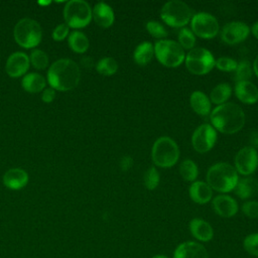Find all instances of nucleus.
<instances>
[{"mask_svg": "<svg viewBox=\"0 0 258 258\" xmlns=\"http://www.w3.org/2000/svg\"><path fill=\"white\" fill-rule=\"evenodd\" d=\"M28 182L27 172L19 167L8 169L3 175V183L10 189H20Z\"/></svg>", "mask_w": 258, "mask_h": 258, "instance_id": "obj_21", "label": "nucleus"}, {"mask_svg": "<svg viewBox=\"0 0 258 258\" xmlns=\"http://www.w3.org/2000/svg\"><path fill=\"white\" fill-rule=\"evenodd\" d=\"M196 35L194 32L190 30V28L187 27H182L178 31L177 34V42L183 49H192L196 45Z\"/></svg>", "mask_w": 258, "mask_h": 258, "instance_id": "obj_30", "label": "nucleus"}, {"mask_svg": "<svg viewBox=\"0 0 258 258\" xmlns=\"http://www.w3.org/2000/svg\"><path fill=\"white\" fill-rule=\"evenodd\" d=\"M13 36L21 47L33 48L41 41L42 29L37 21L31 18H22L15 24Z\"/></svg>", "mask_w": 258, "mask_h": 258, "instance_id": "obj_6", "label": "nucleus"}, {"mask_svg": "<svg viewBox=\"0 0 258 258\" xmlns=\"http://www.w3.org/2000/svg\"><path fill=\"white\" fill-rule=\"evenodd\" d=\"M250 143L252 147H256L258 146V132H253L250 136Z\"/></svg>", "mask_w": 258, "mask_h": 258, "instance_id": "obj_41", "label": "nucleus"}, {"mask_svg": "<svg viewBox=\"0 0 258 258\" xmlns=\"http://www.w3.org/2000/svg\"><path fill=\"white\" fill-rule=\"evenodd\" d=\"M234 167L242 175H250L258 167V152L252 146L241 148L235 155Z\"/></svg>", "mask_w": 258, "mask_h": 258, "instance_id": "obj_12", "label": "nucleus"}, {"mask_svg": "<svg viewBox=\"0 0 258 258\" xmlns=\"http://www.w3.org/2000/svg\"><path fill=\"white\" fill-rule=\"evenodd\" d=\"M212 208L222 218H232L239 210L237 201L229 195L221 194L212 199Z\"/></svg>", "mask_w": 258, "mask_h": 258, "instance_id": "obj_15", "label": "nucleus"}, {"mask_svg": "<svg viewBox=\"0 0 258 258\" xmlns=\"http://www.w3.org/2000/svg\"><path fill=\"white\" fill-rule=\"evenodd\" d=\"M63 18L69 27H86L92 20V8L85 0H70L64 5Z\"/></svg>", "mask_w": 258, "mask_h": 258, "instance_id": "obj_8", "label": "nucleus"}, {"mask_svg": "<svg viewBox=\"0 0 258 258\" xmlns=\"http://www.w3.org/2000/svg\"><path fill=\"white\" fill-rule=\"evenodd\" d=\"M96 70L100 75L113 76L118 71V62L111 56H105L98 60L96 63Z\"/></svg>", "mask_w": 258, "mask_h": 258, "instance_id": "obj_29", "label": "nucleus"}, {"mask_svg": "<svg viewBox=\"0 0 258 258\" xmlns=\"http://www.w3.org/2000/svg\"><path fill=\"white\" fill-rule=\"evenodd\" d=\"M29 61L32 64V67L36 70H44L48 66V56L47 54L38 48H35L31 51L29 55Z\"/></svg>", "mask_w": 258, "mask_h": 258, "instance_id": "obj_32", "label": "nucleus"}, {"mask_svg": "<svg viewBox=\"0 0 258 258\" xmlns=\"http://www.w3.org/2000/svg\"><path fill=\"white\" fill-rule=\"evenodd\" d=\"M250 32L258 39V21H256L255 23H253L252 27L250 28Z\"/></svg>", "mask_w": 258, "mask_h": 258, "instance_id": "obj_42", "label": "nucleus"}, {"mask_svg": "<svg viewBox=\"0 0 258 258\" xmlns=\"http://www.w3.org/2000/svg\"><path fill=\"white\" fill-rule=\"evenodd\" d=\"M173 258H209L208 251L204 245L196 241H185L176 246Z\"/></svg>", "mask_w": 258, "mask_h": 258, "instance_id": "obj_16", "label": "nucleus"}, {"mask_svg": "<svg viewBox=\"0 0 258 258\" xmlns=\"http://www.w3.org/2000/svg\"><path fill=\"white\" fill-rule=\"evenodd\" d=\"M154 56L164 67L177 68L185 57L184 49L179 43L172 39H160L154 44Z\"/></svg>", "mask_w": 258, "mask_h": 258, "instance_id": "obj_7", "label": "nucleus"}, {"mask_svg": "<svg viewBox=\"0 0 258 258\" xmlns=\"http://www.w3.org/2000/svg\"><path fill=\"white\" fill-rule=\"evenodd\" d=\"M217 137V130L211 124L204 123L198 126L192 132V147L199 153H206L215 146Z\"/></svg>", "mask_w": 258, "mask_h": 258, "instance_id": "obj_11", "label": "nucleus"}, {"mask_svg": "<svg viewBox=\"0 0 258 258\" xmlns=\"http://www.w3.org/2000/svg\"><path fill=\"white\" fill-rule=\"evenodd\" d=\"M69 33H70L69 25L66 23H60L53 29L51 35L55 41H61L69 35Z\"/></svg>", "mask_w": 258, "mask_h": 258, "instance_id": "obj_38", "label": "nucleus"}, {"mask_svg": "<svg viewBox=\"0 0 258 258\" xmlns=\"http://www.w3.org/2000/svg\"><path fill=\"white\" fill-rule=\"evenodd\" d=\"M69 46L77 53H84L90 46V41L87 35L79 30H74L69 34L68 38Z\"/></svg>", "mask_w": 258, "mask_h": 258, "instance_id": "obj_26", "label": "nucleus"}, {"mask_svg": "<svg viewBox=\"0 0 258 258\" xmlns=\"http://www.w3.org/2000/svg\"><path fill=\"white\" fill-rule=\"evenodd\" d=\"M119 164H120V167H121L122 170L127 171V170H129V169L131 168V166L133 165V159H132V157L129 156V155H124V156L121 157Z\"/></svg>", "mask_w": 258, "mask_h": 258, "instance_id": "obj_40", "label": "nucleus"}, {"mask_svg": "<svg viewBox=\"0 0 258 258\" xmlns=\"http://www.w3.org/2000/svg\"><path fill=\"white\" fill-rule=\"evenodd\" d=\"M243 248L251 256L258 257V233L247 235L243 240Z\"/></svg>", "mask_w": 258, "mask_h": 258, "instance_id": "obj_35", "label": "nucleus"}, {"mask_svg": "<svg viewBox=\"0 0 258 258\" xmlns=\"http://www.w3.org/2000/svg\"><path fill=\"white\" fill-rule=\"evenodd\" d=\"M234 191L242 200L249 199L258 192V181L252 177L239 178Z\"/></svg>", "mask_w": 258, "mask_h": 258, "instance_id": "obj_24", "label": "nucleus"}, {"mask_svg": "<svg viewBox=\"0 0 258 258\" xmlns=\"http://www.w3.org/2000/svg\"><path fill=\"white\" fill-rule=\"evenodd\" d=\"M30 66L29 56L21 51L13 52L6 60L5 71L11 78H19L25 76Z\"/></svg>", "mask_w": 258, "mask_h": 258, "instance_id": "obj_14", "label": "nucleus"}, {"mask_svg": "<svg viewBox=\"0 0 258 258\" xmlns=\"http://www.w3.org/2000/svg\"><path fill=\"white\" fill-rule=\"evenodd\" d=\"M151 258H169V257H167L166 255H163V254H156V255L152 256Z\"/></svg>", "mask_w": 258, "mask_h": 258, "instance_id": "obj_44", "label": "nucleus"}, {"mask_svg": "<svg viewBox=\"0 0 258 258\" xmlns=\"http://www.w3.org/2000/svg\"><path fill=\"white\" fill-rule=\"evenodd\" d=\"M145 28L151 36H153L154 38H158L159 40L164 39L168 34L165 26L156 20L147 21L145 24Z\"/></svg>", "mask_w": 258, "mask_h": 258, "instance_id": "obj_34", "label": "nucleus"}, {"mask_svg": "<svg viewBox=\"0 0 258 258\" xmlns=\"http://www.w3.org/2000/svg\"><path fill=\"white\" fill-rule=\"evenodd\" d=\"M237 61L229 56H220L216 59L215 67L222 72H234L237 68Z\"/></svg>", "mask_w": 258, "mask_h": 258, "instance_id": "obj_36", "label": "nucleus"}, {"mask_svg": "<svg viewBox=\"0 0 258 258\" xmlns=\"http://www.w3.org/2000/svg\"><path fill=\"white\" fill-rule=\"evenodd\" d=\"M188 195L191 201L196 204L205 205L212 201L213 189L206 181L196 180L189 185Z\"/></svg>", "mask_w": 258, "mask_h": 258, "instance_id": "obj_20", "label": "nucleus"}, {"mask_svg": "<svg viewBox=\"0 0 258 258\" xmlns=\"http://www.w3.org/2000/svg\"><path fill=\"white\" fill-rule=\"evenodd\" d=\"M232 94V87L228 83H220L210 93V101L215 105L219 106L227 103Z\"/></svg>", "mask_w": 258, "mask_h": 258, "instance_id": "obj_27", "label": "nucleus"}, {"mask_svg": "<svg viewBox=\"0 0 258 258\" xmlns=\"http://www.w3.org/2000/svg\"><path fill=\"white\" fill-rule=\"evenodd\" d=\"M211 125L224 134H234L245 125L246 117L243 109L236 103L227 102L216 106L210 113Z\"/></svg>", "mask_w": 258, "mask_h": 258, "instance_id": "obj_1", "label": "nucleus"}, {"mask_svg": "<svg viewBox=\"0 0 258 258\" xmlns=\"http://www.w3.org/2000/svg\"><path fill=\"white\" fill-rule=\"evenodd\" d=\"M92 18L103 28L112 26L115 20V14L112 7L105 2H98L92 9Z\"/></svg>", "mask_w": 258, "mask_h": 258, "instance_id": "obj_19", "label": "nucleus"}, {"mask_svg": "<svg viewBox=\"0 0 258 258\" xmlns=\"http://www.w3.org/2000/svg\"><path fill=\"white\" fill-rule=\"evenodd\" d=\"M234 78L236 82L250 81L253 75V68L249 60L243 59L237 63V68L234 71Z\"/></svg>", "mask_w": 258, "mask_h": 258, "instance_id": "obj_31", "label": "nucleus"}, {"mask_svg": "<svg viewBox=\"0 0 258 258\" xmlns=\"http://www.w3.org/2000/svg\"><path fill=\"white\" fill-rule=\"evenodd\" d=\"M189 232L194 238L200 242H210L214 238L212 225L204 219L194 218L188 224Z\"/></svg>", "mask_w": 258, "mask_h": 258, "instance_id": "obj_18", "label": "nucleus"}, {"mask_svg": "<svg viewBox=\"0 0 258 258\" xmlns=\"http://www.w3.org/2000/svg\"><path fill=\"white\" fill-rule=\"evenodd\" d=\"M234 93L237 99L248 105L258 102V88L251 81H240L235 83Z\"/></svg>", "mask_w": 258, "mask_h": 258, "instance_id": "obj_17", "label": "nucleus"}, {"mask_svg": "<svg viewBox=\"0 0 258 258\" xmlns=\"http://www.w3.org/2000/svg\"><path fill=\"white\" fill-rule=\"evenodd\" d=\"M190 30L196 36L210 39L219 33L220 25L213 14L202 11L192 14L190 19Z\"/></svg>", "mask_w": 258, "mask_h": 258, "instance_id": "obj_10", "label": "nucleus"}, {"mask_svg": "<svg viewBox=\"0 0 258 258\" xmlns=\"http://www.w3.org/2000/svg\"><path fill=\"white\" fill-rule=\"evenodd\" d=\"M54 97H55V90L48 87V88H45L43 91H42V94H41V99L44 103H50L54 100Z\"/></svg>", "mask_w": 258, "mask_h": 258, "instance_id": "obj_39", "label": "nucleus"}, {"mask_svg": "<svg viewBox=\"0 0 258 258\" xmlns=\"http://www.w3.org/2000/svg\"><path fill=\"white\" fill-rule=\"evenodd\" d=\"M151 158L154 165L158 167H171L178 161L179 147L171 137L160 136L152 145Z\"/></svg>", "mask_w": 258, "mask_h": 258, "instance_id": "obj_4", "label": "nucleus"}, {"mask_svg": "<svg viewBox=\"0 0 258 258\" xmlns=\"http://www.w3.org/2000/svg\"><path fill=\"white\" fill-rule=\"evenodd\" d=\"M214 54L205 47H194L185 53L184 63L189 73L197 76L209 74L215 67Z\"/></svg>", "mask_w": 258, "mask_h": 258, "instance_id": "obj_9", "label": "nucleus"}, {"mask_svg": "<svg viewBox=\"0 0 258 258\" xmlns=\"http://www.w3.org/2000/svg\"><path fill=\"white\" fill-rule=\"evenodd\" d=\"M206 179V182L212 189L221 194H227L234 190L239 176L235 167L230 163L217 162L209 167Z\"/></svg>", "mask_w": 258, "mask_h": 258, "instance_id": "obj_3", "label": "nucleus"}, {"mask_svg": "<svg viewBox=\"0 0 258 258\" xmlns=\"http://www.w3.org/2000/svg\"><path fill=\"white\" fill-rule=\"evenodd\" d=\"M252 68H253L254 74H255V75L257 76V78H258V54L256 55V57H255V59H254V61H253Z\"/></svg>", "mask_w": 258, "mask_h": 258, "instance_id": "obj_43", "label": "nucleus"}, {"mask_svg": "<svg viewBox=\"0 0 258 258\" xmlns=\"http://www.w3.org/2000/svg\"><path fill=\"white\" fill-rule=\"evenodd\" d=\"M80 80V68L70 58L57 59L48 68L47 82L50 88L56 91H71L79 85Z\"/></svg>", "mask_w": 258, "mask_h": 258, "instance_id": "obj_2", "label": "nucleus"}, {"mask_svg": "<svg viewBox=\"0 0 258 258\" xmlns=\"http://www.w3.org/2000/svg\"><path fill=\"white\" fill-rule=\"evenodd\" d=\"M160 17L164 23L174 28H182L190 22L192 11L181 0H169L160 9Z\"/></svg>", "mask_w": 258, "mask_h": 258, "instance_id": "obj_5", "label": "nucleus"}, {"mask_svg": "<svg viewBox=\"0 0 258 258\" xmlns=\"http://www.w3.org/2000/svg\"><path fill=\"white\" fill-rule=\"evenodd\" d=\"M191 109L201 116H208L212 111V103L209 96L202 91H194L189 97Z\"/></svg>", "mask_w": 258, "mask_h": 258, "instance_id": "obj_22", "label": "nucleus"}, {"mask_svg": "<svg viewBox=\"0 0 258 258\" xmlns=\"http://www.w3.org/2000/svg\"><path fill=\"white\" fill-rule=\"evenodd\" d=\"M221 39L227 44H236L245 40L250 34V27L243 21L227 22L221 32Z\"/></svg>", "mask_w": 258, "mask_h": 258, "instance_id": "obj_13", "label": "nucleus"}, {"mask_svg": "<svg viewBox=\"0 0 258 258\" xmlns=\"http://www.w3.org/2000/svg\"><path fill=\"white\" fill-rule=\"evenodd\" d=\"M243 214L250 219L258 218V202L257 201H247L242 205Z\"/></svg>", "mask_w": 258, "mask_h": 258, "instance_id": "obj_37", "label": "nucleus"}, {"mask_svg": "<svg viewBox=\"0 0 258 258\" xmlns=\"http://www.w3.org/2000/svg\"><path fill=\"white\" fill-rule=\"evenodd\" d=\"M154 56V45L149 41L139 43L133 51V59L138 66L148 64Z\"/></svg>", "mask_w": 258, "mask_h": 258, "instance_id": "obj_25", "label": "nucleus"}, {"mask_svg": "<svg viewBox=\"0 0 258 258\" xmlns=\"http://www.w3.org/2000/svg\"><path fill=\"white\" fill-rule=\"evenodd\" d=\"M179 174L184 180L194 182L199 175V167L194 160L189 158L183 159L179 164Z\"/></svg>", "mask_w": 258, "mask_h": 258, "instance_id": "obj_28", "label": "nucleus"}, {"mask_svg": "<svg viewBox=\"0 0 258 258\" xmlns=\"http://www.w3.org/2000/svg\"><path fill=\"white\" fill-rule=\"evenodd\" d=\"M45 79L37 73H28L21 80V87L28 93H39L45 89Z\"/></svg>", "mask_w": 258, "mask_h": 258, "instance_id": "obj_23", "label": "nucleus"}, {"mask_svg": "<svg viewBox=\"0 0 258 258\" xmlns=\"http://www.w3.org/2000/svg\"><path fill=\"white\" fill-rule=\"evenodd\" d=\"M143 180L145 187L149 190H153L158 186L160 181V175L155 166H150L146 169L143 175Z\"/></svg>", "mask_w": 258, "mask_h": 258, "instance_id": "obj_33", "label": "nucleus"}]
</instances>
